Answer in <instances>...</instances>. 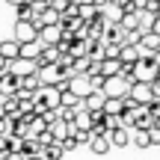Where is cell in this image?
Listing matches in <instances>:
<instances>
[{"label": "cell", "mask_w": 160, "mask_h": 160, "mask_svg": "<svg viewBox=\"0 0 160 160\" xmlns=\"http://www.w3.org/2000/svg\"><path fill=\"white\" fill-rule=\"evenodd\" d=\"M157 74H160V68H157L154 57H139L137 62L131 65V77H133V83H151Z\"/></svg>", "instance_id": "cell-1"}, {"label": "cell", "mask_w": 160, "mask_h": 160, "mask_svg": "<svg viewBox=\"0 0 160 160\" xmlns=\"http://www.w3.org/2000/svg\"><path fill=\"white\" fill-rule=\"evenodd\" d=\"M12 42H18V45H33V42H39V27H36V21H15Z\"/></svg>", "instance_id": "cell-2"}, {"label": "cell", "mask_w": 160, "mask_h": 160, "mask_svg": "<svg viewBox=\"0 0 160 160\" xmlns=\"http://www.w3.org/2000/svg\"><path fill=\"white\" fill-rule=\"evenodd\" d=\"M128 98H131L137 107H148V104L154 101V95H151V83H131V86H128Z\"/></svg>", "instance_id": "cell-3"}, {"label": "cell", "mask_w": 160, "mask_h": 160, "mask_svg": "<svg viewBox=\"0 0 160 160\" xmlns=\"http://www.w3.org/2000/svg\"><path fill=\"white\" fill-rule=\"evenodd\" d=\"M101 95H104V98H125V95H128V83H125L122 77H110V80H104Z\"/></svg>", "instance_id": "cell-4"}, {"label": "cell", "mask_w": 160, "mask_h": 160, "mask_svg": "<svg viewBox=\"0 0 160 160\" xmlns=\"http://www.w3.org/2000/svg\"><path fill=\"white\" fill-rule=\"evenodd\" d=\"M137 48H139V53H142V57H154V53L160 51V36L142 33V36H139V42H137Z\"/></svg>", "instance_id": "cell-5"}, {"label": "cell", "mask_w": 160, "mask_h": 160, "mask_svg": "<svg viewBox=\"0 0 160 160\" xmlns=\"http://www.w3.org/2000/svg\"><path fill=\"white\" fill-rule=\"evenodd\" d=\"M151 125H154V119L145 113V107H139L137 113L131 116V133H137V131H148Z\"/></svg>", "instance_id": "cell-6"}, {"label": "cell", "mask_w": 160, "mask_h": 160, "mask_svg": "<svg viewBox=\"0 0 160 160\" xmlns=\"http://www.w3.org/2000/svg\"><path fill=\"white\" fill-rule=\"evenodd\" d=\"M104 101H107V98H104L101 92H89V95L80 101V110H86V113H101V110H104Z\"/></svg>", "instance_id": "cell-7"}, {"label": "cell", "mask_w": 160, "mask_h": 160, "mask_svg": "<svg viewBox=\"0 0 160 160\" xmlns=\"http://www.w3.org/2000/svg\"><path fill=\"white\" fill-rule=\"evenodd\" d=\"M122 68H125V65H122L119 59H101V62H98V74H101L104 80L119 77V74H122Z\"/></svg>", "instance_id": "cell-8"}, {"label": "cell", "mask_w": 160, "mask_h": 160, "mask_svg": "<svg viewBox=\"0 0 160 160\" xmlns=\"http://www.w3.org/2000/svg\"><path fill=\"white\" fill-rule=\"evenodd\" d=\"M65 89H68L74 98L83 101V98L89 95V80H86V77H71V80H65Z\"/></svg>", "instance_id": "cell-9"}, {"label": "cell", "mask_w": 160, "mask_h": 160, "mask_svg": "<svg viewBox=\"0 0 160 160\" xmlns=\"http://www.w3.org/2000/svg\"><path fill=\"white\" fill-rule=\"evenodd\" d=\"M139 57H142V53H139L137 45H119V57H116V59H119L122 65H133Z\"/></svg>", "instance_id": "cell-10"}, {"label": "cell", "mask_w": 160, "mask_h": 160, "mask_svg": "<svg viewBox=\"0 0 160 160\" xmlns=\"http://www.w3.org/2000/svg\"><path fill=\"white\" fill-rule=\"evenodd\" d=\"M36 98L42 101V107H45V110H59V92L57 89H39V92H36Z\"/></svg>", "instance_id": "cell-11"}, {"label": "cell", "mask_w": 160, "mask_h": 160, "mask_svg": "<svg viewBox=\"0 0 160 160\" xmlns=\"http://www.w3.org/2000/svg\"><path fill=\"white\" fill-rule=\"evenodd\" d=\"M18 51H21V45H18V42H12V39L0 42V59H3L6 65H9V62H15V59H18Z\"/></svg>", "instance_id": "cell-12"}, {"label": "cell", "mask_w": 160, "mask_h": 160, "mask_svg": "<svg viewBox=\"0 0 160 160\" xmlns=\"http://www.w3.org/2000/svg\"><path fill=\"white\" fill-rule=\"evenodd\" d=\"M107 139H110V145H119V148H125V145H131V131H125V128H116V131H110L107 133Z\"/></svg>", "instance_id": "cell-13"}, {"label": "cell", "mask_w": 160, "mask_h": 160, "mask_svg": "<svg viewBox=\"0 0 160 160\" xmlns=\"http://www.w3.org/2000/svg\"><path fill=\"white\" fill-rule=\"evenodd\" d=\"M39 53H42V45H39V42H33V45H21V51H18V59H24V62H33V65H36Z\"/></svg>", "instance_id": "cell-14"}, {"label": "cell", "mask_w": 160, "mask_h": 160, "mask_svg": "<svg viewBox=\"0 0 160 160\" xmlns=\"http://www.w3.org/2000/svg\"><path fill=\"white\" fill-rule=\"evenodd\" d=\"M59 62V51L57 48H42L39 59H36V68H42V65H57Z\"/></svg>", "instance_id": "cell-15"}, {"label": "cell", "mask_w": 160, "mask_h": 160, "mask_svg": "<svg viewBox=\"0 0 160 160\" xmlns=\"http://www.w3.org/2000/svg\"><path fill=\"white\" fill-rule=\"evenodd\" d=\"M101 113H104V116H116V119H119V116L125 113V104H122V98H107Z\"/></svg>", "instance_id": "cell-16"}, {"label": "cell", "mask_w": 160, "mask_h": 160, "mask_svg": "<svg viewBox=\"0 0 160 160\" xmlns=\"http://www.w3.org/2000/svg\"><path fill=\"white\" fill-rule=\"evenodd\" d=\"M89 148H92V154L101 157V154H107L113 145H110V139H107V137H92V139H89Z\"/></svg>", "instance_id": "cell-17"}, {"label": "cell", "mask_w": 160, "mask_h": 160, "mask_svg": "<svg viewBox=\"0 0 160 160\" xmlns=\"http://www.w3.org/2000/svg\"><path fill=\"white\" fill-rule=\"evenodd\" d=\"M15 12H18V21H33L36 18V6L30 3V0H24L21 6H15Z\"/></svg>", "instance_id": "cell-18"}, {"label": "cell", "mask_w": 160, "mask_h": 160, "mask_svg": "<svg viewBox=\"0 0 160 160\" xmlns=\"http://www.w3.org/2000/svg\"><path fill=\"white\" fill-rule=\"evenodd\" d=\"M18 89H24V92H30V95H36V92L42 89V86H39V77H36V71H33V74H27V77H21V86H18Z\"/></svg>", "instance_id": "cell-19"}, {"label": "cell", "mask_w": 160, "mask_h": 160, "mask_svg": "<svg viewBox=\"0 0 160 160\" xmlns=\"http://www.w3.org/2000/svg\"><path fill=\"white\" fill-rule=\"evenodd\" d=\"M131 142L137 145V148H148V131H137V133H131Z\"/></svg>", "instance_id": "cell-20"}, {"label": "cell", "mask_w": 160, "mask_h": 160, "mask_svg": "<svg viewBox=\"0 0 160 160\" xmlns=\"http://www.w3.org/2000/svg\"><path fill=\"white\" fill-rule=\"evenodd\" d=\"M42 160H62V148H59V145L45 148V151H42Z\"/></svg>", "instance_id": "cell-21"}, {"label": "cell", "mask_w": 160, "mask_h": 160, "mask_svg": "<svg viewBox=\"0 0 160 160\" xmlns=\"http://www.w3.org/2000/svg\"><path fill=\"white\" fill-rule=\"evenodd\" d=\"M148 142L151 145H160V128H154V125L148 128Z\"/></svg>", "instance_id": "cell-22"}, {"label": "cell", "mask_w": 160, "mask_h": 160, "mask_svg": "<svg viewBox=\"0 0 160 160\" xmlns=\"http://www.w3.org/2000/svg\"><path fill=\"white\" fill-rule=\"evenodd\" d=\"M59 148H62V154H65V151H74V148H77V142H74L71 137H65L62 142H59Z\"/></svg>", "instance_id": "cell-23"}, {"label": "cell", "mask_w": 160, "mask_h": 160, "mask_svg": "<svg viewBox=\"0 0 160 160\" xmlns=\"http://www.w3.org/2000/svg\"><path fill=\"white\" fill-rule=\"evenodd\" d=\"M6 3H9L12 9H15V6H21V3H24V0H6Z\"/></svg>", "instance_id": "cell-24"}, {"label": "cell", "mask_w": 160, "mask_h": 160, "mask_svg": "<svg viewBox=\"0 0 160 160\" xmlns=\"http://www.w3.org/2000/svg\"><path fill=\"white\" fill-rule=\"evenodd\" d=\"M33 6H48V0H30Z\"/></svg>", "instance_id": "cell-25"}, {"label": "cell", "mask_w": 160, "mask_h": 160, "mask_svg": "<svg viewBox=\"0 0 160 160\" xmlns=\"http://www.w3.org/2000/svg\"><path fill=\"white\" fill-rule=\"evenodd\" d=\"M3 71H6V62H3V59H0V74H3Z\"/></svg>", "instance_id": "cell-26"}, {"label": "cell", "mask_w": 160, "mask_h": 160, "mask_svg": "<svg viewBox=\"0 0 160 160\" xmlns=\"http://www.w3.org/2000/svg\"><path fill=\"white\" fill-rule=\"evenodd\" d=\"M27 160H42V154H33V157H27Z\"/></svg>", "instance_id": "cell-27"}, {"label": "cell", "mask_w": 160, "mask_h": 160, "mask_svg": "<svg viewBox=\"0 0 160 160\" xmlns=\"http://www.w3.org/2000/svg\"><path fill=\"white\" fill-rule=\"evenodd\" d=\"M157 18H160V0H157Z\"/></svg>", "instance_id": "cell-28"}, {"label": "cell", "mask_w": 160, "mask_h": 160, "mask_svg": "<svg viewBox=\"0 0 160 160\" xmlns=\"http://www.w3.org/2000/svg\"><path fill=\"white\" fill-rule=\"evenodd\" d=\"M65 3H74V0H65Z\"/></svg>", "instance_id": "cell-29"}]
</instances>
